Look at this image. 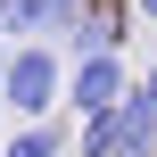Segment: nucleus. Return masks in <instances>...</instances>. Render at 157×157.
<instances>
[{
  "label": "nucleus",
  "instance_id": "obj_5",
  "mask_svg": "<svg viewBox=\"0 0 157 157\" xmlns=\"http://www.w3.org/2000/svg\"><path fill=\"white\" fill-rule=\"evenodd\" d=\"M0 157H66V132L50 116H17V132L0 141Z\"/></svg>",
  "mask_w": 157,
  "mask_h": 157
},
{
  "label": "nucleus",
  "instance_id": "obj_6",
  "mask_svg": "<svg viewBox=\"0 0 157 157\" xmlns=\"http://www.w3.org/2000/svg\"><path fill=\"white\" fill-rule=\"evenodd\" d=\"M83 8H91V0H50V8H41V41H58V50H66V41H75V25H83Z\"/></svg>",
  "mask_w": 157,
  "mask_h": 157
},
{
  "label": "nucleus",
  "instance_id": "obj_9",
  "mask_svg": "<svg viewBox=\"0 0 157 157\" xmlns=\"http://www.w3.org/2000/svg\"><path fill=\"white\" fill-rule=\"evenodd\" d=\"M132 17H141V25H157V0H132Z\"/></svg>",
  "mask_w": 157,
  "mask_h": 157
},
{
  "label": "nucleus",
  "instance_id": "obj_8",
  "mask_svg": "<svg viewBox=\"0 0 157 157\" xmlns=\"http://www.w3.org/2000/svg\"><path fill=\"white\" fill-rule=\"evenodd\" d=\"M75 124H83V141H75L83 157H116V108H99V116H75Z\"/></svg>",
  "mask_w": 157,
  "mask_h": 157
},
{
  "label": "nucleus",
  "instance_id": "obj_11",
  "mask_svg": "<svg viewBox=\"0 0 157 157\" xmlns=\"http://www.w3.org/2000/svg\"><path fill=\"white\" fill-rule=\"evenodd\" d=\"M0 75H8V33H0Z\"/></svg>",
  "mask_w": 157,
  "mask_h": 157
},
{
  "label": "nucleus",
  "instance_id": "obj_3",
  "mask_svg": "<svg viewBox=\"0 0 157 157\" xmlns=\"http://www.w3.org/2000/svg\"><path fill=\"white\" fill-rule=\"evenodd\" d=\"M116 157H157V99L141 83H124L116 99Z\"/></svg>",
  "mask_w": 157,
  "mask_h": 157
},
{
  "label": "nucleus",
  "instance_id": "obj_4",
  "mask_svg": "<svg viewBox=\"0 0 157 157\" xmlns=\"http://www.w3.org/2000/svg\"><path fill=\"white\" fill-rule=\"evenodd\" d=\"M124 25H132V17H124V8H108V0H91V8H83V25H75V41H66V50H75V58H83V50H124Z\"/></svg>",
  "mask_w": 157,
  "mask_h": 157
},
{
  "label": "nucleus",
  "instance_id": "obj_10",
  "mask_svg": "<svg viewBox=\"0 0 157 157\" xmlns=\"http://www.w3.org/2000/svg\"><path fill=\"white\" fill-rule=\"evenodd\" d=\"M141 91H149V99H157V58H149V75H141Z\"/></svg>",
  "mask_w": 157,
  "mask_h": 157
},
{
  "label": "nucleus",
  "instance_id": "obj_7",
  "mask_svg": "<svg viewBox=\"0 0 157 157\" xmlns=\"http://www.w3.org/2000/svg\"><path fill=\"white\" fill-rule=\"evenodd\" d=\"M41 8H50V0H0V33H8V41H33V33H41Z\"/></svg>",
  "mask_w": 157,
  "mask_h": 157
},
{
  "label": "nucleus",
  "instance_id": "obj_1",
  "mask_svg": "<svg viewBox=\"0 0 157 157\" xmlns=\"http://www.w3.org/2000/svg\"><path fill=\"white\" fill-rule=\"evenodd\" d=\"M66 99V58H58V41H8V75H0V108H17V116H50Z\"/></svg>",
  "mask_w": 157,
  "mask_h": 157
},
{
  "label": "nucleus",
  "instance_id": "obj_2",
  "mask_svg": "<svg viewBox=\"0 0 157 157\" xmlns=\"http://www.w3.org/2000/svg\"><path fill=\"white\" fill-rule=\"evenodd\" d=\"M124 50H83L75 66H66V108L75 116H99V108H116L124 99Z\"/></svg>",
  "mask_w": 157,
  "mask_h": 157
}]
</instances>
